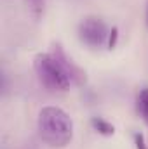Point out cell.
<instances>
[{
    "label": "cell",
    "instance_id": "6da1fadb",
    "mask_svg": "<svg viewBox=\"0 0 148 149\" xmlns=\"http://www.w3.org/2000/svg\"><path fill=\"white\" fill-rule=\"evenodd\" d=\"M37 132L49 148L63 149L73 139V120L59 106H44L37 116Z\"/></svg>",
    "mask_w": 148,
    "mask_h": 149
},
{
    "label": "cell",
    "instance_id": "30bf717a",
    "mask_svg": "<svg viewBox=\"0 0 148 149\" xmlns=\"http://www.w3.org/2000/svg\"><path fill=\"white\" fill-rule=\"evenodd\" d=\"M145 19H147V26H148V2H147V12H145Z\"/></svg>",
    "mask_w": 148,
    "mask_h": 149
},
{
    "label": "cell",
    "instance_id": "5b68a950",
    "mask_svg": "<svg viewBox=\"0 0 148 149\" xmlns=\"http://www.w3.org/2000/svg\"><path fill=\"white\" fill-rule=\"evenodd\" d=\"M89 125H91V128H92L98 135L110 137V135L115 134V127H113V123L108 121L106 118H103V116H91Z\"/></svg>",
    "mask_w": 148,
    "mask_h": 149
},
{
    "label": "cell",
    "instance_id": "ba28073f",
    "mask_svg": "<svg viewBox=\"0 0 148 149\" xmlns=\"http://www.w3.org/2000/svg\"><path fill=\"white\" fill-rule=\"evenodd\" d=\"M132 142H134V148L136 149H148V144L145 141V135L141 132H132Z\"/></svg>",
    "mask_w": 148,
    "mask_h": 149
},
{
    "label": "cell",
    "instance_id": "7a4b0ae2",
    "mask_svg": "<svg viewBox=\"0 0 148 149\" xmlns=\"http://www.w3.org/2000/svg\"><path fill=\"white\" fill-rule=\"evenodd\" d=\"M33 70L42 87L49 92H66L73 85L66 70L52 52H38L33 57Z\"/></svg>",
    "mask_w": 148,
    "mask_h": 149
},
{
    "label": "cell",
    "instance_id": "3957f363",
    "mask_svg": "<svg viewBox=\"0 0 148 149\" xmlns=\"http://www.w3.org/2000/svg\"><path fill=\"white\" fill-rule=\"evenodd\" d=\"M77 37L80 43L89 49H101L108 43L110 28L99 16H85L77 26Z\"/></svg>",
    "mask_w": 148,
    "mask_h": 149
},
{
    "label": "cell",
    "instance_id": "9c48e42d",
    "mask_svg": "<svg viewBox=\"0 0 148 149\" xmlns=\"http://www.w3.org/2000/svg\"><path fill=\"white\" fill-rule=\"evenodd\" d=\"M117 40H118V28L113 26V28L110 30V37H108V43H106V47H108L110 50L117 45Z\"/></svg>",
    "mask_w": 148,
    "mask_h": 149
},
{
    "label": "cell",
    "instance_id": "52a82bcc",
    "mask_svg": "<svg viewBox=\"0 0 148 149\" xmlns=\"http://www.w3.org/2000/svg\"><path fill=\"white\" fill-rule=\"evenodd\" d=\"M26 5H28L30 14H32L35 19H40V17L44 16V10H45V0H26Z\"/></svg>",
    "mask_w": 148,
    "mask_h": 149
},
{
    "label": "cell",
    "instance_id": "277c9868",
    "mask_svg": "<svg viewBox=\"0 0 148 149\" xmlns=\"http://www.w3.org/2000/svg\"><path fill=\"white\" fill-rule=\"evenodd\" d=\"M54 56H56V59L63 64V68L66 70V73L70 76V80H72V83L73 85H85V81H87V76H85V71L78 66V64H75L73 59L65 52V49L59 45V43H54L52 45V50H51Z\"/></svg>",
    "mask_w": 148,
    "mask_h": 149
},
{
    "label": "cell",
    "instance_id": "8992f818",
    "mask_svg": "<svg viewBox=\"0 0 148 149\" xmlns=\"http://www.w3.org/2000/svg\"><path fill=\"white\" fill-rule=\"evenodd\" d=\"M136 109H138V114L141 116V120L148 127V87H143L138 92V95H136Z\"/></svg>",
    "mask_w": 148,
    "mask_h": 149
}]
</instances>
